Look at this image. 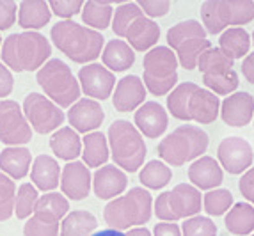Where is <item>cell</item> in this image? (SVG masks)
Segmentation results:
<instances>
[{"label": "cell", "instance_id": "6da1fadb", "mask_svg": "<svg viewBox=\"0 0 254 236\" xmlns=\"http://www.w3.org/2000/svg\"><path fill=\"white\" fill-rule=\"evenodd\" d=\"M52 41L68 59L78 64H87L102 55L105 38L98 30L75 23L73 20H63L52 27Z\"/></svg>", "mask_w": 254, "mask_h": 236}, {"label": "cell", "instance_id": "7a4b0ae2", "mask_svg": "<svg viewBox=\"0 0 254 236\" xmlns=\"http://www.w3.org/2000/svg\"><path fill=\"white\" fill-rule=\"evenodd\" d=\"M2 64L16 73L36 71L50 59L52 47L43 34L32 32H18L11 34L2 43Z\"/></svg>", "mask_w": 254, "mask_h": 236}, {"label": "cell", "instance_id": "3957f363", "mask_svg": "<svg viewBox=\"0 0 254 236\" xmlns=\"http://www.w3.org/2000/svg\"><path fill=\"white\" fill-rule=\"evenodd\" d=\"M153 199L148 190L133 186L127 195L116 197L103 208V219L110 229L123 233L133 226L148 224L153 211Z\"/></svg>", "mask_w": 254, "mask_h": 236}, {"label": "cell", "instance_id": "277c9868", "mask_svg": "<svg viewBox=\"0 0 254 236\" xmlns=\"http://www.w3.org/2000/svg\"><path fill=\"white\" fill-rule=\"evenodd\" d=\"M109 149L118 167H123L127 173H137L148 155L144 139L140 131L125 119H116L109 128Z\"/></svg>", "mask_w": 254, "mask_h": 236}, {"label": "cell", "instance_id": "5b68a950", "mask_svg": "<svg viewBox=\"0 0 254 236\" xmlns=\"http://www.w3.org/2000/svg\"><path fill=\"white\" fill-rule=\"evenodd\" d=\"M208 149V135L199 126L182 124L158 144V156L165 164L182 167L187 162L197 160Z\"/></svg>", "mask_w": 254, "mask_h": 236}, {"label": "cell", "instance_id": "8992f818", "mask_svg": "<svg viewBox=\"0 0 254 236\" xmlns=\"http://www.w3.org/2000/svg\"><path fill=\"white\" fill-rule=\"evenodd\" d=\"M39 87L45 91L48 100L54 101L59 109L71 107L80 98V84L75 78L73 71L61 59H50L36 73Z\"/></svg>", "mask_w": 254, "mask_h": 236}, {"label": "cell", "instance_id": "52a82bcc", "mask_svg": "<svg viewBox=\"0 0 254 236\" xmlns=\"http://www.w3.org/2000/svg\"><path fill=\"white\" fill-rule=\"evenodd\" d=\"M167 45L187 71L195 69L201 54L212 48V43L206 39V30L197 20H183L171 27L167 30Z\"/></svg>", "mask_w": 254, "mask_h": 236}, {"label": "cell", "instance_id": "ba28073f", "mask_svg": "<svg viewBox=\"0 0 254 236\" xmlns=\"http://www.w3.org/2000/svg\"><path fill=\"white\" fill-rule=\"evenodd\" d=\"M201 18L206 34H222L226 29L246 25L254 20L251 0H206L201 5Z\"/></svg>", "mask_w": 254, "mask_h": 236}, {"label": "cell", "instance_id": "9c48e42d", "mask_svg": "<svg viewBox=\"0 0 254 236\" xmlns=\"http://www.w3.org/2000/svg\"><path fill=\"white\" fill-rule=\"evenodd\" d=\"M144 87L153 96H165L178 84V59L169 47H155L144 55Z\"/></svg>", "mask_w": 254, "mask_h": 236}, {"label": "cell", "instance_id": "30bf717a", "mask_svg": "<svg viewBox=\"0 0 254 236\" xmlns=\"http://www.w3.org/2000/svg\"><path fill=\"white\" fill-rule=\"evenodd\" d=\"M203 197L195 186L189 183H180L169 192L158 195L155 201V215L162 222H176L182 219H190L201 211Z\"/></svg>", "mask_w": 254, "mask_h": 236}, {"label": "cell", "instance_id": "8fae6325", "mask_svg": "<svg viewBox=\"0 0 254 236\" xmlns=\"http://www.w3.org/2000/svg\"><path fill=\"white\" fill-rule=\"evenodd\" d=\"M69 211V201L64 195L50 194L39 197L36 210L23 226L25 236H59V226Z\"/></svg>", "mask_w": 254, "mask_h": 236}, {"label": "cell", "instance_id": "7c38bea8", "mask_svg": "<svg viewBox=\"0 0 254 236\" xmlns=\"http://www.w3.org/2000/svg\"><path fill=\"white\" fill-rule=\"evenodd\" d=\"M21 110H23V116L30 128L41 135L57 131L64 122V112L45 94L30 93L23 100Z\"/></svg>", "mask_w": 254, "mask_h": 236}, {"label": "cell", "instance_id": "4fadbf2b", "mask_svg": "<svg viewBox=\"0 0 254 236\" xmlns=\"http://www.w3.org/2000/svg\"><path fill=\"white\" fill-rule=\"evenodd\" d=\"M32 139V128L23 110L13 100H0V140L7 146H23Z\"/></svg>", "mask_w": 254, "mask_h": 236}, {"label": "cell", "instance_id": "5bb4252c", "mask_svg": "<svg viewBox=\"0 0 254 236\" xmlns=\"http://www.w3.org/2000/svg\"><path fill=\"white\" fill-rule=\"evenodd\" d=\"M220 167H224L229 174H242L249 171L254 160L253 146L244 137H226L217 148Z\"/></svg>", "mask_w": 254, "mask_h": 236}, {"label": "cell", "instance_id": "9a60e30c", "mask_svg": "<svg viewBox=\"0 0 254 236\" xmlns=\"http://www.w3.org/2000/svg\"><path fill=\"white\" fill-rule=\"evenodd\" d=\"M121 38L127 39L130 48L133 52H146L157 45L158 38H160V27L153 20H149L140 7L131 14L128 25L125 27Z\"/></svg>", "mask_w": 254, "mask_h": 236}, {"label": "cell", "instance_id": "2e32d148", "mask_svg": "<svg viewBox=\"0 0 254 236\" xmlns=\"http://www.w3.org/2000/svg\"><path fill=\"white\" fill-rule=\"evenodd\" d=\"M78 84L80 89L91 100H107L112 96L116 87V76L102 64H85L78 71Z\"/></svg>", "mask_w": 254, "mask_h": 236}, {"label": "cell", "instance_id": "e0dca14e", "mask_svg": "<svg viewBox=\"0 0 254 236\" xmlns=\"http://www.w3.org/2000/svg\"><path fill=\"white\" fill-rule=\"evenodd\" d=\"M93 176L84 162H68L61 171V190L64 197L82 201L89 195Z\"/></svg>", "mask_w": 254, "mask_h": 236}, {"label": "cell", "instance_id": "ac0fdd59", "mask_svg": "<svg viewBox=\"0 0 254 236\" xmlns=\"http://www.w3.org/2000/svg\"><path fill=\"white\" fill-rule=\"evenodd\" d=\"M105 112L96 100L82 98L68 110V121L76 133H93L102 126Z\"/></svg>", "mask_w": 254, "mask_h": 236}, {"label": "cell", "instance_id": "d6986e66", "mask_svg": "<svg viewBox=\"0 0 254 236\" xmlns=\"http://www.w3.org/2000/svg\"><path fill=\"white\" fill-rule=\"evenodd\" d=\"M135 128L148 139H158L169 124V116L158 101H144L133 116Z\"/></svg>", "mask_w": 254, "mask_h": 236}, {"label": "cell", "instance_id": "ffe728a7", "mask_svg": "<svg viewBox=\"0 0 254 236\" xmlns=\"http://www.w3.org/2000/svg\"><path fill=\"white\" fill-rule=\"evenodd\" d=\"M220 118L228 126L242 128L254 119V98L246 91L229 94L220 103Z\"/></svg>", "mask_w": 254, "mask_h": 236}, {"label": "cell", "instance_id": "44dd1931", "mask_svg": "<svg viewBox=\"0 0 254 236\" xmlns=\"http://www.w3.org/2000/svg\"><path fill=\"white\" fill-rule=\"evenodd\" d=\"M146 100L144 82L135 75H127L116 84L112 94V105L118 112H130L137 110Z\"/></svg>", "mask_w": 254, "mask_h": 236}, {"label": "cell", "instance_id": "7402d4cb", "mask_svg": "<svg viewBox=\"0 0 254 236\" xmlns=\"http://www.w3.org/2000/svg\"><path fill=\"white\" fill-rule=\"evenodd\" d=\"M220 114L219 96L210 93L208 89L197 87L192 93L187 105V121H195L199 124H210Z\"/></svg>", "mask_w": 254, "mask_h": 236}, {"label": "cell", "instance_id": "603a6c76", "mask_svg": "<svg viewBox=\"0 0 254 236\" xmlns=\"http://www.w3.org/2000/svg\"><path fill=\"white\" fill-rule=\"evenodd\" d=\"M128 177L127 174L116 165H103L93 176V190L98 199H116L127 190Z\"/></svg>", "mask_w": 254, "mask_h": 236}, {"label": "cell", "instance_id": "cb8c5ba5", "mask_svg": "<svg viewBox=\"0 0 254 236\" xmlns=\"http://www.w3.org/2000/svg\"><path fill=\"white\" fill-rule=\"evenodd\" d=\"M189 179L197 190H215L224 181V174L219 162L212 156H201L189 167Z\"/></svg>", "mask_w": 254, "mask_h": 236}, {"label": "cell", "instance_id": "d4e9b609", "mask_svg": "<svg viewBox=\"0 0 254 236\" xmlns=\"http://www.w3.org/2000/svg\"><path fill=\"white\" fill-rule=\"evenodd\" d=\"M30 179L34 186L43 192H52L61 183V167L55 158L48 155H39L34 158L30 169Z\"/></svg>", "mask_w": 254, "mask_h": 236}, {"label": "cell", "instance_id": "484cf974", "mask_svg": "<svg viewBox=\"0 0 254 236\" xmlns=\"http://www.w3.org/2000/svg\"><path fill=\"white\" fill-rule=\"evenodd\" d=\"M50 18V5L45 0H25L18 4V25L21 29L36 32L47 25Z\"/></svg>", "mask_w": 254, "mask_h": 236}, {"label": "cell", "instance_id": "4316f807", "mask_svg": "<svg viewBox=\"0 0 254 236\" xmlns=\"http://www.w3.org/2000/svg\"><path fill=\"white\" fill-rule=\"evenodd\" d=\"M32 155L27 148H5L0 153V171L11 179H23L30 171Z\"/></svg>", "mask_w": 254, "mask_h": 236}, {"label": "cell", "instance_id": "83f0119b", "mask_svg": "<svg viewBox=\"0 0 254 236\" xmlns=\"http://www.w3.org/2000/svg\"><path fill=\"white\" fill-rule=\"evenodd\" d=\"M103 66L112 73L127 71L128 67L135 62V52L131 50L130 45L123 39H112L107 43L105 50L102 52Z\"/></svg>", "mask_w": 254, "mask_h": 236}, {"label": "cell", "instance_id": "f1b7e54d", "mask_svg": "<svg viewBox=\"0 0 254 236\" xmlns=\"http://www.w3.org/2000/svg\"><path fill=\"white\" fill-rule=\"evenodd\" d=\"M50 148L61 160L75 162L82 155V139L71 126H63L50 137Z\"/></svg>", "mask_w": 254, "mask_h": 236}, {"label": "cell", "instance_id": "f546056e", "mask_svg": "<svg viewBox=\"0 0 254 236\" xmlns=\"http://www.w3.org/2000/svg\"><path fill=\"white\" fill-rule=\"evenodd\" d=\"M109 140L102 131H93L87 133L82 139V156L84 164L89 167H102L109 160Z\"/></svg>", "mask_w": 254, "mask_h": 236}, {"label": "cell", "instance_id": "4dcf8cb0", "mask_svg": "<svg viewBox=\"0 0 254 236\" xmlns=\"http://www.w3.org/2000/svg\"><path fill=\"white\" fill-rule=\"evenodd\" d=\"M219 48L228 55L229 59H242L249 55L251 36L244 27H231L226 29L219 38Z\"/></svg>", "mask_w": 254, "mask_h": 236}, {"label": "cell", "instance_id": "1f68e13d", "mask_svg": "<svg viewBox=\"0 0 254 236\" xmlns=\"http://www.w3.org/2000/svg\"><path fill=\"white\" fill-rule=\"evenodd\" d=\"M226 229L231 235L247 236L254 233V206L249 202H237L226 215Z\"/></svg>", "mask_w": 254, "mask_h": 236}, {"label": "cell", "instance_id": "d6a6232c", "mask_svg": "<svg viewBox=\"0 0 254 236\" xmlns=\"http://www.w3.org/2000/svg\"><path fill=\"white\" fill-rule=\"evenodd\" d=\"M98 228V220L91 211L75 210L61 222V236H93Z\"/></svg>", "mask_w": 254, "mask_h": 236}, {"label": "cell", "instance_id": "836d02e7", "mask_svg": "<svg viewBox=\"0 0 254 236\" xmlns=\"http://www.w3.org/2000/svg\"><path fill=\"white\" fill-rule=\"evenodd\" d=\"M112 16H114L112 2L89 0L82 7V21L93 30H105L112 23Z\"/></svg>", "mask_w": 254, "mask_h": 236}, {"label": "cell", "instance_id": "e575fe53", "mask_svg": "<svg viewBox=\"0 0 254 236\" xmlns=\"http://www.w3.org/2000/svg\"><path fill=\"white\" fill-rule=\"evenodd\" d=\"M197 67L203 75H219V73H228L233 69V59H229L228 55L220 48H208L201 54L197 60Z\"/></svg>", "mask_w": 254, "mask_h": 236}, {"label": "cell", "instance_id": "d590c367", "mask_svg": "<svg viewBox=\"0 0 254 236\" xmlns=\"http://www.w3.org/2000/svg\"><path fill=\"white\" fill-rule=\"evenodd\" d=\"M171 177H173L171 167H167L160 160H149L139 173V181L151 190L164 188L171 181Z\"/></svg>", "mask_w": 254, "mask_h": 236}, {"label": "cell", "instance_id": "8d00e7d4", "mask_svg": "<svg viewBox=\"0 0 254 236\" xmlns=\"http://www.w3.org/2000/svg\"><path fill=\"white\" fill-rule=\"evenodd\" d=\"M199 87L194 82H183V84L176 85L167 96V109L173 114V118L180 119V121H187V105L190 100L192 93Z\"/></svg>", "mask_w": 254, "mask_h": 236}, {"label": "cell", "instance_id": "74e56055", "mask_svg": "<svg viewBox=\"0 0 254 236\" xmlns=\"http://www.w3.org/2000/svg\"><path fill=\"white\" fill-rule=\"evenodd\" d=\"M38 201H39V194L34 185H30V183L20 185V188L16 192V197H14V215H16V219L20 220L30 219V215L36 210Z\"/></svg>", "mask_w": 254, "mask_h": 236}, {"label": "cell", "instance_id": "f35d334b", "mask_svg": "<svg viewBox=\"0 0 254 236\" xmlns=\"http://www.w3.org/2000/svg\"><path fill=\"white\" fill-rule=\"evenodd\" d=\"M203 206L210 217H222L233 206V194L226 188L210 190L203 197Z\"/></svg>", "mask_w": 254, "mask_h": 236}, {"label": "cell", "instance_id": "ab89813d", "mask_svg": "<svg viewBox=\"0 0 254 236\" xmlns=\"http://www.w3.org/2000/svg\"><path fill=\"white\" fill-rule=\"evenodd\" d=\"M203 84L210 93L217 96H226V94L235 93L238 89V75L235 69L228 73H219V75H203Z\"/></svg>", "mask_w": 254, "mask_h": 236}, {"label": "cell", "instance_id": "60d3db41", "mask_svg": "<svg viewBox=\"0 0 254 236\" xmlns=\"http://www.w3.org/2000/svg\"><path fill=\"white\" fill-rule=\"evenodd\" d=\"M14 197H16V185L11 177L0 171V222L9 220L14 215Z\"/></svg>", "mask_w": 254, "mask_h": 236}, {"label": "cell", "instance_id": "b9f144b4", "mask_svg": "<svg viewBox=\"0 0 254 236\" xmlns=\"http://www.w3.org/2000/svg\"><path fill=\"white\" fill-rule=\"evenodd\" d=\"M182 233L183 236H217V226L210 217L195 215L183 222Z\"/></svg>", "mask_w": 254, "mask_h": 236}, {"label": "cell", "instance_id": "7bdbcfd3", "mask_svg": "<svg viewBox=\"0 0 254 236\" xmlns=\"http://www.w3.org/2000/svg\"><path fill=\"white\" fill-rule=\"evenodd\" d=\"M48 5H50L52 13H55L59 18H64V20H69L75 14L82 13L84 2H80V0H52V2H48Z\"/></svg>", "mask_w": 254, "mask_h": 236}, {"label": "cell", "instance_id": "ee69618b", "mask_svg": "<svg viewBox=\"0 0 254 236\" xmlns=\"http://www.w3.org/2000/svg\"><path fill=\"white\" fill-rule=\"evenodd\" d=\"M137 5L140 7V11L151 20V18H160L169 13L171 2L167 0H140L137 2Z\"/></svg>", "mask_w": 254, "mask_h": 236}, {"label": "cell", "instance_id": "f6af8a7d", "mask_svg": "<svg viewBox=\"0 0 254 236\" xmlns=\"http://www.w3.org/2000/svg\"><path fill=\"white\" fill-rule=\"evenodd\" d=\"M16 2L13 0H0V30H7L16 21Z\"/></svg>", "mask_w": 254, "mask_h": 236}, {"label": "cell", "instance_id": "bcb514c9", "mask_svg": "<svg viewBox=\"0 0 254 236\" xmlns=\"http://www.w3.org/2000/svg\"><path fill=\"white\" fill-rule=\"evenodd\" d=\"M238 188H240L242 195L251 202V206H254V167L244 173V176L238 181Z\"/></svg>", "mask_w": 254, "mask_h": 236}, {"label": "cell", "instance_id": "7dc6e473", "mask_svg": "<svg viewBox=\"0 0 254 236\" xmlns=\"http://www.w3.org/2000/svg\"><path fill=\"white\" fill-rule=\"evenodd\" d=\"M13 85H14L13 73H11V69L5 64L0 62V98L9 96L11 91H13Z\"/></svg>", "mask_w": 254, "mask_h": 236}, {"label": "cell", "instance_id": "c3c4849f", "mask_svg": "<svg viewBox=\"0 0 254 236\" xmlns=\"http://www.w3.org/2000/svg\"><path fill=\"white\" fill-rule=\"evenodd\" d=\"M153 236H182V229L174 222H160L153 229Z\"/></svg>", "mask_w": 254, "mask_h": 236}, {"label": "cell", "instance_id": "681fc988", "mask_svg": "<svg viewBox=\"0 0 254 236\" xmlns=\"http://www.w3.org/2000/svg\"><path fill=\"white\" fill-rule=\"evenodd\" d=\"M242 73L249 84H254V54H249L242 62Z\"/></svg>", "mask_w": 254, "mask_h": 236}, {"label": "cell", "instance_id": "f907efd6", "mask_svg": "<svg viewBox=\"0 0 254 236\" xmlns=\"http://www.w3.org/2000/svg\"><path fill=\"white\" fill-rule=\"evenodd\" d=\"M127 236H151V233L146 228H133V229H128Z\"/></svg>", "mask_w": 254, "mask_h": 236}, {"label": "cell", "instance_id": "816d5d0a", "mask_svg": "<svg viewBox=\"0 0 254 236\" xmlns=\"http://www.w3.org/2000/svg\"><path fill=\"white\" fill-rule=\"evenodd\" d=\"M93 236H127V235L121 231H116V229H103V231H96Z\"/></svg>", "mask_w": 254, "mask_h": 236}, {"label": "cell", "instance_id": "f5cc1de1", "mask_svg": "<svg viewBox=\"0 0 254 236\" xmlns=\"http://www.w3.org/2000/svg\"><path fill=\"white\" fill-rule=\"evenodd\" d=\"M253 45H254V32H253Z\"/></svg>", "mask_w": 254, "mask_h": 236}, {"label": "cell", "instance_id": "db71d44e", "mask_svg": "<svg viewBox=\"0 0 254 236\" xmlns=\"http://www.w3.org/2000/svg\"><path fill=\"white\" fill-rule=\"evenodd\" d=\"M0 47H2V38H0Z\"/></svg>", "mask_w": 254, "mask_h": 236}, {"label": "cell", "instance_id": "11a10c76", "mask_svg": "<svg viewBox=\"0 0 254 236\" xmlns=\"http://www.w3.org/2000/svg\"><path fill=\"white\" fill-rule=\"evenodd\" d=\"M251 236H254V233H253V235H251Z\"/></svg>", "mask_w": 254, "mask_h": 236}]
</instances>
